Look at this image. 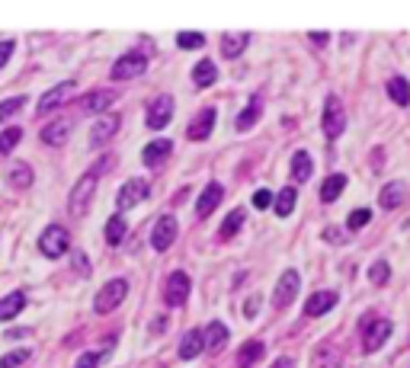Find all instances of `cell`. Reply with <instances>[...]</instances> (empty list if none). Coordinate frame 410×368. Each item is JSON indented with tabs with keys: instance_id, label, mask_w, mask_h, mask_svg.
<instances>
[{
	"instance_id": "6da1fadb",
	"label": "cell",
	"mask_w": 410,
	"mask_h": 368,
	"mask_svg": "<svg viewBox=\"0 0 410 368\" xmlns=\"http://www.w3.org/2000/svg\"><path fill=\"white\" fill-rule=\"evenodd\" d=\"M96 183H100V170H87L80 180H77V186L71 189V199H67V208H71V215L74 218H84L87 212H90V202H94L96 195Z\"/></svg>"
},
{
	"instance_id": "7a4b0ae2",
	"label": "cell",
	"mask_w": 410,
	"mask_h": 368,
	"mask_svg": "<svg viewBox=\"0 0 410 368\" xmlns=\"http://www.w3.org/2000/svg\"><path fill=\"white\" fill-rule=\"evenodd\" d=\"M321 129H324V135L330 141H336L340 135L346 131V112H343V102H340V96H327L324 100V119H321Z\"/></svg>"
},
{
	"instance_id": "3957f363",
	"label": "cell",
	"mask_w": 410,
	"mask_h": 368,
	"mask_svg": "<svg viewBox=\"0 0 410 368\" xmlns=\"http://www.w3.org/2000/svg\"><path fill=\"white\" fill-rule=\"evenodd\" d=\"M125 294H129V282H125V279H112V282H106V285L100 288V294L94 298V311L96 314L116 311V307L125 301Z\"/></svg>"
},
{
	"instance_id": "277c9868",
	"label": "cell",
	"mask_w": 410,
	"mask_h": 368,
	"mask_svg": "<svg viewBox=\"0 0 410 368\" xmlns=\"http://www.w3.org/2000/svg\"><path fill=\"white\" fill-rule=\"evenodd\" d=\"M394 323L388 321V317H372V321L363 323V349L365 352H378L388 343V336H391Z\"/></svg>"
},
{
	"instance_id": "5b68a950",
	"label": "cell",
	"mask_w": 410,
	"mask_h": 368,
	"mask_svg": "<svg viewBox=\"0 0 410 368\" xmlns=\"http://www.w3.org/2000/svg\"><path fill=\"white\" fill-rule=\"evenodd\" d=\"M67 247H71V234H67L61 224H52V228L42 230V237H39V250L45 253V257L58 259V257H65Z\"/></svg>"
},
{
	"instance_id": "8992f818",
	"label": "cell",
	"mask_w": 410,
	"mask_h": 368,
	"mask_svg": "<svg viewBox=\"0 0 410 368\" xmlns=\"http://www.w3.org/2000/svg\"><path fill=\"white\" fill-rule=\"evenodd\" d=\"M148 71V58L141 52H125V55L112 65V80H135Z\"/></svg>"
},
{
	"instance_id": "52a82bcc",
	"label": "cell",
	"mask_w": 410,
	"mask_h": 368,
	"mask_svg": "<svg viewBox=\"0 0 410 368\" xmlns=\"http://www.w3.org/2000/svg\"><path fill=\"white\" fill-rule=\"evenodd\" d=\"M299 288H301V276L295 272V269H285L279 276V282H276V292H272V304L276 307H289L292 301H295V294H299Z\"/></svg>"
},
{
	"instance_id": "ba28073f",
	"label": "cell",
	"mask_w": 410,
	"mask_h": 368,
	"mask_svg": "<svg viewBox=\"0 0 410 368\" xmlns=\"http://www.w3.org/2000/svg\"><path fill=\"white\" fill-rule=\"evenodd\" d=\"M177 218L173 215H160L158 221H154V230H151V247L158 250V253H164V250H170V243L177 240Z\"/></svg>"
},
{
	"instance_id": "9c48e42d",
	"label": "cell",
	"mask_w": 410,
	"mask_h": 368,
	"mask_svg": "<svg viewBox=\"0 0 410 368\" xmlns=\"http://www.w3.org/2000/svg\"><path fill=\"white\" fill-rule=\"evenodd\" d=\"M170 119H173V96L170 93H160L158 100L148 106V129L151 131H160V129H167Z\"/></svg>"
},
{
	"instance_id": "30bf717a",
	"label": "cell",
	"mask_w": 410,
	"mask_h": 368,
	"mask_svg": "<svg viewBox=\"0 0 410 368\" xmlns=\"http://www.w3.org/2000/svg\"><path fill=\"white\" fill-rule=\"evenodd\" d=\"M148 195H151L148 180H129V183H122L119 195H116V205H119V212H125V208H135L138 202H144Z\"/></svg>"
},
{
	"instance_id": "8fae6325",
	"label": "cell",
	"mask_w": 410,
	"mask_h": 368,
	"mask_svg": "<svg viewBox=\"0 0 410 368\" xmlns=\"http://www.w3.org/2000/svg\"><path fill=\"white\" fill-rule=\"evenodd\" d=\"M186 298H189V276L183 272V269H177V272H170L167 276L164 301H167L170 307H180V304H186Z\"/></svg>"
},
{
	"instance_id": "7c38bea8",
	"label": "cell",
	"mask_w": 410,
	"mask_h": 368,
	"mask_svg": "<svg viewBox=\"0 0 410 368\" xmlns=\"http://www.w3.org/2000/svg\"><path fill=\"white\" fill-rule=\"evenodd\" d=\"M74 90H77V83L74 80H65V83H58V87H52L48 93H42L39 96V112H55V109H61L71 96H74Z\"/></svg>"
},
{
	"instance_id": "4fadbf2b",
	"label": "cell",
	"mask_w": 410,
	"mask_h": 368,
	"mask_svg": "<svg viewBox=\"0 0 410 368\" xmlns=\"http://www.w3.org/2000/svg\"><path fill=\"white\" fill-rule=\"evenodd\" d=\"M112 102H116V93H112V90H94V93H84V96L77 100V109L96 116V112H106V109H109Z\"/></svg>"
},
{
	"instance_id": "5bb4252c",
	"label": "cell",
	"mask_w": 410,
	"mask_h": 368,
	"mask_svg": "<svg viewBox=\"0 0 410 368\" xmlns=\"http://www.w3.org/2000/svg\"><path fill=\"white\" fill-rule=\"evenodd\" d=\"M119 125H122V119L116 116V112H106L100 122H96L94 129H90V147H100L102 141H109L116 131H119Z\"/></svg>"
},
{
	"instance_id": "9a60e30c",
	"label": "cell",
	"mask_w": 410,
	"mask_h": 368,
	"mask_svg": "<svg viewBox=\"0 0 410 368\" xmlns=\"http://www.w3.org/2000/svg\"><path fill=\"white\" fill-rule=\"evenodd\" d=\"M336 301H340L336 292H314L305 304V317H324L327 311H334L336 307Z\"/></svg>"
},
{
	"instance_id": "2e32d148",
	"label": "cell",
	"mask_w": 410,
	"mask_h": 368,
	"mask_svg": "<svg viewBox=\"0 0 410 368\" xmlns=\"http://www.w3.org/2000/svg\"><path fill=\"white\" fill-rule=\"evenodd\" d=\"M170 154H173V141L170 138H154L144 151H141V160H144L148 166H160Z\"/></svg>"
},
{
	"instance_id": "e0dca14e",
	"label": "cell",
	"mask_w": 410,
	"mask_h": 368,
	"mask_svg": "<svg viewBox=\"0 0 410 368\" xmlns=\"http://www.w3.org/2000/svg\"><path fill=\"white\" fill-rule=\"evenodd\" d=\"M212 129H215V109H202L196 119L189 122L186 138H189V141H205L208 135H212Z\"/></svg>"
},
{
	"instance_id": "ac0fdd59",
	"label": "cell",
	"mask_w": 410,
	"mask_h": 368,
	"mask_svg": "<svg viewBox=\"0 0 410 368\" xmlns=\"http://www.w3.org/2000/svg\"><path fill=\"white\" fill-rule=\"evenodd\" d=\"M222 199H224V186L222 183H208L202 189V195L196 199V212L199 215H212L218 205H222Z\"/></svg>"
},
{
	"instance_id": "d6986e66",
	"label": "cell",
	"mask_w": 410,
	"mask_h": 368,
	"mask_svg": "<svg viewBox=\"0 0 410 368\" xmlns=\"http://www.w3.org/2000/svg\"><path fill=\"white\" fill-rule=\"evenodd\" d=\"M71 129H74V119H67V116L65 119H52V125L42 129V141H45V144H65Z\"/></svg>"
},
{
	"instance_id": "ffe728a7",
	"label": "cell",
	"mask_w": 410,
	"mask_h": 368,
	"mask_svg": "<svg viewBox=\"0 0 410 368\" xmlns=\"http://www.w3.org/2000/svg\"><path fill=\"white\" fill-rule=\"evenodd\" d=\"M266 356V343L260 340H247L241 346V352H237V368H253L257 362Z\"/></svg>"
},
{
	"instance_id": "44dd1931",
	"label": "cell",
	"mask_w": 410,
	"mask_h": 368,
	"mask_svg": "<svg viewBox=\"0 0 410 368\" xmlns=\"http://www.w3.org/2000/svg\"><path fill=\"white\" fill-rule=\"evenodd\" d=\"M202 349H205V333L202 330H189L186 336H183V343H180V359L183 362L196 359Z\"/></svg>"
},
{
	"instance_id": "7402d4cb",
	"label": "cell",
	"mask_w": 410,
	"mask_h": 368,
	"mask_svg": "<svg viewBox=\"0 0 410 368\" xmlns=\"http://www.w3.org/2000/svg\"><path fill=\"white\" fill-rule=\"evenodd\" d=\"M311 173H314L311 154H308V151H295V157H292V180H295V183H308Z\"/></svg>"
},
{
	"instance_id": "603a6c76",
	"label": "cell",
	"mask_w": 410,
	"mask_h": 368,
	"mask_svg": "<svg viewBox=\"0 0 410 368\" xmlns=\"http://www.w3.org/2000/svg\"><path fill=\"white\" fill-rule=\"evenodd\" d=\"M23 307H26V292H10L7 298H0V321H13Z\"/></svg>"
},
{
	"instance_id": "cb8c5ba5",
	"label": "cell",
	"mask_w": 410,
	"mask_h": 368,
	"mask_svg": "<svg viewBox=\"0 0 410 368\" xmlns=\"http://www.w3.org/2000/svg\"><path fill=\"white\" fill-rule=\"evenodd\" d=\"M295 202H299V189H295V186H285V189L272 199V208H276L279 218H289V215L295 212Z\"/></svg>"
},
{
	"instance_id": "d4e9b609",
	"label": "cell",
	"mask_w": 410,
	"mask_h": 368,
	"mask_svg": "<svg viewBox=\"0 0 410 368\" xmlns=\"http://www.w3.org/2000/svg\"><path fill=\"white\" fill-rule=\"evenodd\" d=\"M205 346H208V349L212 352H218L224 346V343H228V336H231V333H228V327H224L222 321H212L208 323V327H205Z\"/></svg>"
},
{
	"instance_id": "484cf974",
	"label": "cell",
	"mask_w": 410,
	"mask_h": 368,
	"mask_svg": "<svg viewBox=\"0 0 410 368\" xmlns=\"http://www.w3.org/2000/svg\"><path fill=\"white\" fill-rule=\"evenodd\" d=\"M343 189H346V176H343V173L327 176L324 183H321V202H336Z\"/></svg>"
},
{
	"instance_id": "4316f807",
	"label": "cell",
	"mask_w": 410,
	"mask_h": 368,
	"mask_svg": "<svg viewBox=\"0 0 410 368\" xmlns=\"http://www.w3.org/2000/svg\"><path fill=\"white\" fill-rule=\"evenodd\" d=\"M388 96H391V102H398L401 109H407V106H410V83H407V77H391V80H388Z\"/></svg>"
},
{
	"instance_id": "83f0119b",
	"label": "cell",
	"mask_w": 410,
	"mask_h": 368,
	"mask_svg": "<svg viewBox=\"0 0 410 368\" xmlns=\"http://www.w3.org/2000/svg\"><path fill=\"white\" fill-rule=\"evenodd\" d=\"M401 202H404V183H388L382 189V195H378V205L385 212H394Z\"/></svg>"
},
{
	"instance_id": "f1b7e54d",
	"label": "cell",
	"mask_w": 410,
	"mask_h": 368,
	"mask_svg": "<svg viewBox=\"0 0 410 368\" xmlns=\"http://www.w3.org/2000/svg\"><path fill=\"white\" fill-rule=\"evenodd\" d=\"M247 45H250V36H247V32H237V36H224V39H222V55H224V58H241Z\"/></svg>"
},
{
	"instance_id": "f546056e",
	"label": "cell",
	"mask_w": 410,
	"mask_h": 368,
	"mask_svg": "<svg viewBox=\"0 0 410 368\" xmlns=\"http://www.w3.org/2000/svg\"><path fill=\"white\" fill-rule=\"evenodd\" d=\"M125 234H129L125 218H122V215H112V218L106 221V243H109V247H119L122 240H125Z\"/></svg>"
},
{
	"instance_id": "4dcf8cb0",
	"label": "cell",
	"mask_w": 410,
	"mask_h": 368,
	"mask_svg": "<svg viewBox=\"0 0 410 368\" xmlns=\"http://www.w3.org/2000/svg\"><path fill=\"white\" fill-rule=\"evenodd\" d=\"M7 183L13 186V189H29L32 186V166L29 164H13L7 173Z\"/></svg>"
},
{
	"instance_id": "1f68e13d",
	"label": "cell",
	"mask_w": 410,
	"mask_h": 368,
	"mask_svg": "<svg viewBox=\"0 0 410 368\" xmlns=\"http://www.w3.org/2000/svg\"><path fill=\"white\" fill-rule=\"evenodd\" d=\"M215 80H218V67H215L208 58L193 67V83H196V87H212Z\"/></svg>"
},
{
	"instance_id": "d6a6232c",
	"label": "cell",
	"mask_w": 410,
	"mask_h": 368,
	"mask_svg": "<svg viewBox=\"0 0 410 368\" xmlns=\"http://www.w3.org/2000/svg\"><path fill=\"white\" fill-rule=\"evenodd\" d=\"M260 119V100L253 96L247 106H244V112L237 116V131H247V129H253V122Z\"/></svg>"
},
{
	"instance_id": "836d02e7",
	"label": "cell",
	"mask_w": 410,
	"mask_h": 368,
	"mask_svg": "<svg viewBox=\"0 0 410 368\" xmlns=\"http://www.w3.org/2000/svg\"><path fill=\"white\" fill-rule=\"evenodd\" d=\"M241 228H244V208H234V212L224 218V224H222V230H218V234H222V240H231Z\"/></svg>"
},
{
	"instance_id": "e575fe53",
	"label": "cell",
	"mask_w": 410,
	"mask_h": 368,
	"mask_svg": "<svg viewBox=\"0 0 410 368\" xmlns=\"http://www.w3.org/2000/svg\"><path fill=\"white\" fill-rule=\"evenodd\" d=\"M391 279V266H388V259H375L372 266H369V282L372 285H385Z\"/></svg>"
},
{
	"instance_id": "d590c367",
	"label": "cell",
	"mask_w": 410,
	"mask_h": 368,
	"mask_svg": "<svg viewBox=\"0 0 410 368\" xmlns=\"http://www.w3.org/2000/svg\"><path fill=\"white\" fill-rule=\"evenodd\" d=\"M19 109H26V96H10V100L0 102V122L13 119Z\"/></svg>"
},
{
	"instance_id": "8d00e7d4",
	"label": "cell",
	"mask_w": 410,
	"mask_h": 368,
	"mask_svg": "<svg viewBox=\"0 0 410 368\" xmlns=\"http://www.w3.org/2000/svg\"><path fill=\"white\" fill-rule=\"evenodd\" d=\"M177 45L183 48V52H193V48H202L205 45V36H202V32H193V29H189V32H180V36H177Z\"/></svg>"
},
{
	"instance_id": "74e56055",
	"label": "cell",
	"mask_w": 410,
	"mask_h": 368,
	"mask_svg": "<svg viewBox=\"0 0 410 368\" xmlns=\"http://www.w3.org/2000/svg\"><path fill=\"white\" fill-rule=\"evenodd\" d=\"M19 138H23V129H7V131H0V154H10L13 147L19 144Z\"/></svg>"
},
{
	"instance_id": "f35d334b",
	"label": "cell",
	"mask_w": 410,
	"mask_h": 368,
	"mask_svg": "<svg viewBox=\"0 0 410 368\" xmlns=\"http://www.w3.org/2000/svg\"><path fill=\"white\" fill-rule=\"evenodd\" d=\"M369 221H372V208H356V212L346 218V228H349V230H363Z\"/></svg>"
},
{
	"instance_id": "ab89813d",
	"label": "cell",
	"mask_w": 410,
	"mask_h": 368,
	"mask_svg": "<svg viewBox=\"0 0 410 368\" xmlns=\"http://www.w3.org/2000/svg\"><path fill=\"white\" fill-rule=\"evenodd\" d=\"M29 356H32L29 349H13V352H7V356H0V368H17V365H23V362H29Z\"/></svg>"
},
{
	"instance_id": "60d3db41",
	"label": "cell",
	"mask_w": 410,
	"mask_h": 368,
	"mask_svg": "<svg viewBox=\"0 0 410 368\" xmlns=\"http://www.w3.org/2000/svg\"><path fill=\"white\" fill-rule=\"evenodd\" d=\"M100 362H102V352H84L74 368H100Z\"/></svg>"
},
{
	"instance_id": "b9f144b4",
	"label": "cell",
	"mask_w": 410,
	"mask_h": 368,
	"mask_svg": "<svg viewBox=\"0 0 410 368\" xmlns=\"http://www.w3.org/2000/svg\"><path fill=\"white\" fill-rule=\"evenodd\" d=\"M270 205H272L270 189H257V195H253V208H270Z\"/></svg>"
},
{
	"instance_id": "7bdbcfd3",
	"label": "cell",
	"mask_w": 410,
	"mask_h": 368,
	"mask_svg": "<svg viewBox=\"0 0 410 368\" xmlns=\"http://www.w3.org/2000/svg\"><path fill=\"white\" fill-rule=\"evenodd\" d=\"M13 48H17V42H13V39H3V42H0V67H3V65L10 61Z\"/></svg>"
},
{
	"instance_id": "ee69618b",
	"label": "cell",
	"mask_w": 410,
	"mask_h": 368,
	"mask_svg": "<svg viewBox=\"0 0 410 368\" xmlns=\"http://www.w3.org/2000/svg\"><path fill=\"white\" fill-rule=\"evenodd\" d=\"M324 240H327V243H346L343 230H340V228H324Z\"/></svg>"
},
{
	"instance_id": "f6af8a7d",
	"label": "cell",
	"mask_w": 410,
	"mask_h": 368,
	"mask_svg": "<svg viewBox=\"0 0 410 368\" xmlns=\"http://www.w3.org/2000/svg\"><path fill=\"white\" fill-rule=\"evenodd\" d=\"M257 311H260V298L253 294V298H247V304H244V317H257Z\"/></svg>"
},
{
	"instance_id": "bcb514c9",
	"label": "cell",
	"mask_w": 410,
	"mask_h": 368,
	"mask_svg": "<svg viewBox=\"0 0 410 368\" xmlns=\"http://www.w3.org/2000/svg\"><path fill=\"white\" fill-rule=\"evenodd\" d=\"M74 266L80 269V276H90V269H87V257H84V253H74Z\"/></svg>"
},
{
	"instance_id": "7dc6e473",
	"label": "cell",
	"mask_w": 410,
	"mask_h": 368,
	"mask_svg": "<svg viewBox=\"0 0 410 368\" xmlns=\"http://www.w3.org/2000/svg\"><path fill=\"white\" fill-rule=\"evenodd\" d=\"M308 36H311V42H314V45H321V48L330 42V36H327V32H308Z\"/></svg>"
},
{
	"instance_id": "c3c4849f",
	"label": "cell",
	"mask_w": 410,
	"mask_h": 368,
	"mask_svg": "<svg viewBox=\"0 0 410 368\" xmlns=\"http://www.w3.org/2000/svg\"><path fill=\"white\" fill-rule=\"evenodd\" d=\"M382 160H385V151H382V147H375V154H372V170H382Z\"/></svg>"
},
{
	"instance_id": "681fc988",
	"label": "cell",
	"mask_w": 410,
	"mask_h": 368,
	"mask_svg": "<svg viewBox=\"0 0 410 368\" xmlns=\"http://www.w3.org/2000/svg\"><path fill=\"white\" fill-rule=\"evenodd\" d=\"M272 368H295V359H292V356H282V359L272 362Z\"/></svg>"
}]
</instances>
